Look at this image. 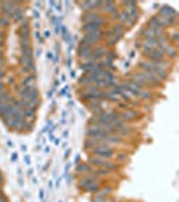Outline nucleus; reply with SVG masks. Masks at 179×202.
I'll return each mask as SVG.
<instances>
[{
	"instance_id": "nucleus-1",
	"label": "nucleus",
	"mask_w": 179,
	"mask_h": 202,
	"mask_svg": "<svg viewBox=\"0 0 179 202\" xmlns=\"http://www.w3.org/2000/svg\"><path fill=\"white\" fill-rule=\"evenodd\" d=\"M139 66L141 67L143 71H148V73L156 75L160 81H164V80L168 78L167 70L158 66V65H155V64H152V62H150V61H140L139 62Z\"/></svg>"
},
{
	"instance_id": "nucleus-2",
	"label": "nucleus",
	"mask_w": 179,
	"mask_h": 202,
	"mask_svg": "<svg viewBox=\"0 0 179 202\" xmlns=\"http://www.w3.org/2000/svg\"><path fill=\"white\" fill-rule=\"evenodd\" d=\"M92 152L95 156H98V158H102V159H109L112 156H115V151L106 146H98L96 148H93Z\"/></svg>"
},
{
	"instance_id": "nucleus-3",
	"label": "nucleus",
	"mask_w": 179,
	"mask_h": 202,
	"mask_svg": "<svg viewBox=\"0 0 179 202\" xmlns=\"http://www.w3.org/2000/svg\"><path fill=\"white\" fill-rule=\"evenodd\" d=\"M105 24V19L101 18L98 20H93V22H89V23H84L82 26V30L85 31V34L88 33H95V31H101L102 26Z\"/></svg>"
},
{
	"instance_id": "nucleus-4",
	"label": "nucleus",
	"mask_w": 179,
	"mask_h": 202,
	"mask_svg": "<svg viewBox=\"0 0 179 202\" xmlns=\"http://www.w3.org/2000/svg\"><path fill=\"white\" fill-rule=\"evenodd\" d=\"M102 37V31H95V33H88V34H85L84 35V38L81 42L84 43H86V44H90V46L95 47L96 44L98 43V40L101 39Z\"/></svg>"
},
{
	"instance_id": "nucleus-5",
	"label": "nucleus",
	"mask_w": 179,
	"mask_h": 202,
	"mask_svg": "<svg viewBox=\"0 0 179 202\" xmlns=\"http://www.w3.org/2000/svg\"><path fill=\"white\" fill-rule=\"evenodd\" d=\"M90 163L92 164H95V166H97V167H102L104 170H110L112 168H116L117 166H116L113 162H110L109 159H102V158H98V159H90Z\"/></svg>"
},
{
	"instance_id": "nucleus-6",
	"label": "nucleus",
	"mask_w": 179,
	"mask_h": 202,
	"mask_svg": "<svg viewBox=\"0 0 179 202\" xmlns=\"http://www.w3.org/2000/svg\"><path fill=\"white\" fill-rule=\"evenodd\" d=\"M160 18H163V19H171V18H175L176 16V12L175 10H174L172 7H168V6H163V7H160V10H159V15Z\"/></svg>"
},
{
	"instance_id": "nucleus-7",
	"label": "nucleus",
	"mask_w": 179,
	"mask_h": 202,
	"mask_svg": "<svg viewBox=\"0 0 179 202\" xmlns=\"http://www.w3.org/2000/svg\"><path fill=\"white\" fill-rule=\"evenodd\" d=\"M101 15L98 13L97 11H90V12H86L85 15L82 16V20L85 22V23H89V22H93V20H98L101 19Z\"/></svg>"
},
{
	"instance_id": "nucleus-8",
	"label": "nucleus",
	"mask_w": 179,
	"mask_h": 202,
	"mask_svg": "<svg viewBox=\"0 0 179 202\" xmlns=\"http://www.w3.org/2000/svg\"><path fill=\"white\" fill-rule=\"evenodd\" d=\"M12 101H14V98L10 96V93L3 91L0 92V102H6V104H12Z\"/></svg>"
},
{
	"instance_id": "nucleus-9",
	"label": "nucleus",
	"mask_w": 179,
	"mask_h": 202,
	"mask_svg": "<svg viewBox=\"0 0 179 202\" xmlns=\"http://www.w3.org/2000/svg\"><path fill=\"white\" fill-rule=\"evenodd\" d=\"M137 98H143V100H151V98H154V94H152V92L150 91H146V89H143V91L137 94V96H135Z\"/></svg>"
},
{
	"instance_id": "nucleus-10",
	"label": "nucleus",
	"mask_w": 179,
	"mask_h": 202,
	"mask_svg": "<svg viewBox=\"0 0 179 202\" xmlns=\"http://www.w3.org/2000/svg\"><path fill=\"white\" fill-rule=\"evenodd\" d=\"M77 171L79 173V174H88V173H92L93 171V168L92 167H89L88 164H78L77 166Z\"/></svg>"
},
{
	"instance_id": "nucleus-11",
	"label": "nucleus",
	"mask_w": 179,
	"mask_h": 202,
	"mask_svg": "<svg viewBox=\"0 0 179 202\" xmlns=\"http://www.w3.org/2000/svg\"><path fill=\"white\" fill-rule=\"evenodd\" d=\"M8 26H10V19L6 16H0V30L7 28Z\"/></svg>"
},
{
	"instance_id": "nucleus-12",
	"label": "nucleus",
	"mask_w": 179,
	"mask_h": 202,
	"mask_svg": "<svg viewBox=\"0 0 179 202\" xmlns=\"http://www.w3.org/2000/svg\"><path fill=\"white\" fill-rule=\"evenodd\" d=\"M117 158H119V162H124V160H127L128 156H127V155H124V154H121V155H119Z\"/></svg>"
},
{
	"instance_id": "nucleus-13",
	"label": "nucleus",
	"mask_w": 179,
	"mask_h": 202,
	"mask_svg": "<svg viewBox=\"0 0 179 202\" xmlns=\"http://www.w3.org/2000/svg\"><path fill=\"white\" fill-rule=\"evenodd\" d=\"M35 37H37V39L39 40V42H43V39L41 37V34H39V31H37V33H35Z\"/></svg>"
},
{
	"instance_id": "nucleus-14",
	"label": "nucleus",
	"mask_w": 179,
	"mask_h": 202,
	"mask_svg": "<svg viewBox=\"0 0 179 202\" xmlns=\"http://www.w3.org/2000/svg\"><path fill=\"white\" fill-rule=\"evenodd\" d=\"M4 75H6V73H4L3 67H0V81H2V80L4 78Z\"/></svg>"
},
{
	"instance_id": "nucleus-15",
	"label": "nucleus",
	"mask_w": 179,
	"mask_h": 202,
	"mask_svg": "<svg viewBox=\"0 0 179 202\" xmlns=\"http://www.w3.org/2000/svg\"><path fill=\"white\" fill-rule=\"evenodd\" d=\"M4 86H6V84H4L3 81H0V92H3V91H4Z\"/></svg>"
},
{
	"instance_id": "nucleus-16",
	"label": "nucleus",
	"mask_w": 179,
	"mask_h": 202,
	"mask_svg": "<svg viewBox=\"0 0 179 202\" xmlns=\"http://www.w3.org/2000/svg\"><path fill=\"white\" fill-rule=\"evenodd\" d=\"M3 65H4V55L0 57V67H3Z\"/></svg>"
},
{
	"instance_id": "nucleus-17",
	"label": "nucleus",
	"mask_w": 179,
	"mask_h": 202,
	"mask_svg": "<svg viewBox=\"0 0 179 202\" xmlns=\"http://www.w3.org/2000/svg\"><path fill=\"white\" fill-rule=\"evenodd\" d=\"M0 40H4V31L0 30Z\"/></svg>"
},
{
	"instance_id": "nucleus-18",
	"label": "nucleus",
	"mask_w": 179,
	"mask_h": 202,
	"mask_svg": "<svg viewBox=\"0 0 179 202\" xmlns=\"http://www.w3.org/2000/svg\"><path fill=\"white\" fill-rule=\"evenodd\" d=\"M11 158H12V160L15 162V160H16V158H18V155H16V154H12V156H11Z\"/></svg>"
},
{
	"instance_id": "nucleus-19",
	"label": "nucleus",
	"mask_w": 179,
	"mask_h": 202,
	"mask_svg": "<svg viewBox=\"0 0 179 202\" xmlns=\"http://www.w3.org/2000/svg\"><path fill=\"white\" fill-rule=\"evenodd\" d=\"M61 7H62V4H61V3H58V4H57V10H58V11H61Z\"/></svg>"
},
{
	"instance_id": "nucleus-20",
	"label": "nucleus",
	"mask_w": 179,
	"mask_h": 202,
	"mask_svg": "<svg viewBox=\"0 0 179 202\" xmlns=\"http://www.w3.org/2000/svg\"><path fill=\"white\" fill-rule=\"evenodd\" d=\"M47 58H49V60H51V58H53V53H47Z\"/></svg>"
},
{
	"instance_id": "nucleus-21",
	"label": "nucleus",
	"mask_w": 179,
	"mask_h": 202,
	"mask_svg": "<svg viewBox=\"0 0 179 202\" xmlns=\"http://www.w3.org/2000/svg\"><path fill=\"white\" fill-rule=\"evenodd\" d=\"M0 202H7V199H6V197H2V198H0Z\"/></svg>"
},
{
	"instance_id": "nucleus-22",
	"label": "nucleus",
	"mask_w": 179,
	"mask_h": 202,
	"mask_svg": "<svg viewBox=\"0 0 179 202\" xmlns=\"http://www.w3.org/2000/svg\"><path fill=\"white\" fill-rule=\"evenodd\" d=\"M3 46H4V40H0V49L3 50Z\"/></svg>"
},
{
	"instance_id": "nucleus-23",
	"label": "nucleus",
	"mask_w": 179,
	"mask_h": 202,
	"mask_svg": "<svg viewBox=\"0 0 179 202\" xmlns=\"http://www.w3.org/2000/svg\"><path fill=\"white\" fill-rule=\"evenodd\" d=\"M26 163L30 164V158H28V156H26Z\"/></svg>"
},
{
	"instance_id": "nucleus-24",
	"label": "nucleus",
	"mask_w": 179,
	"mask_h": 202,
	"mask_svg": "<svg viewBox=\"0 0 179 202\" xmlns=\"http://www.w3.org/2000/svg\"><path fill=\"white\" fill-rule=\"evenodd\" d=\"M0 57H3V50L2 49H0Z\"/></svg>"
},
{
	"instance_id": "nucleus-25",
	"label": "nucleus",
	"mask_w": 179,
	"mask_h": 202,
	"mask_svg": "<svg viewBox=\"0 0 179 202\" xmlns=\"http://www.w3.org/2000/svg\"><path fill=\"white\" fill-rule=\"evenodd\" d=\"M59 202H62V201H59Z\"/></svg>"
}]
</instances>
